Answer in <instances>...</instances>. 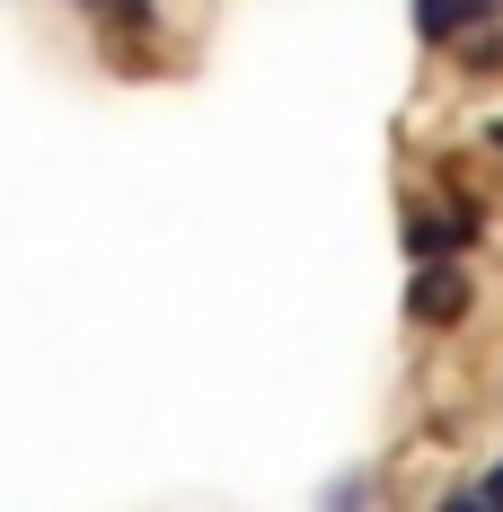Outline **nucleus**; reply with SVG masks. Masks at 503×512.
<instances>
[{
    "label": "nucleus",
    "mask_w": 503,
    "mask_h": 512,
    "mask_svg": "<svg viewBox=\"0 0 503 512\" xmlns=\"http://www.w3.org/2000/svg\"><path fill=\"white\" fill-rule=\"evenodd\" d=\"M477 18H495V0H415V27H424V36H459V27H477Z\"/></svg>",
    "instance_id": "f03ea898"
},
{
    "label": "nucleus",
    "mask_w": 503,
    "mask_h": 512,
    "mask_svg": "<svg viewBox=\"0 0 503 512\" xmlns=\"http://www.w3.org/2000/svg\"><path fill=\"white\" fill-rule=\"evenodd\" d=\"M459 239H468V230L442 221V212H415V221H406V248H415V256H451Z\"/></svg>",
    "instance_id": "7ed1b4c3"
},
{
    "label": "nucleus",
    "mask_w": 503,
    "mask_h": 512,
    "mask_svg": "<svg viewBox=\"0 0 503 512\" xmlns=\"http://www.w3.org/2000/svg\"><path fill=\"white\" fill-rule=\"evenodd\" d=\"M486 504H503V468H495V477H486Z\"/></svg>",
    "instance_id": "20e7f679"
},
{
    "label": "nucleus",
    "mask_w": 503,
    "mask_h": 512,
    "mask_svg": "<svg viewBox=\"0 0 503 512\" xmlns=\"http://www.w3.org/2000/svg\"><path fill=\"white\" fill-rule=\"evenodd\" d=\"M459 309H468V283H459L451 265L424 256V274H415V318H459Z\"/></svg>",
    "instance_id": "f257e3e1"
}]
</instances>
